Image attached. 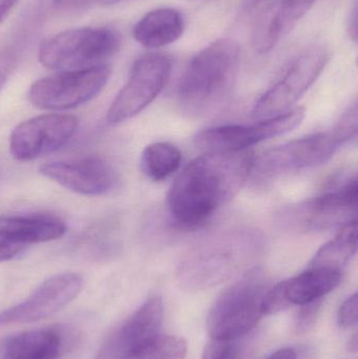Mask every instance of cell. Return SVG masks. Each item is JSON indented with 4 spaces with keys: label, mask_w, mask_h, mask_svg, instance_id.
Returning <instances> with one entry per match:
<instances>
[{
    "label": "cell",
    "mask_w": 358,
    "mask_h": 359,
    "mask_svg": "<svg viewBox=\"0 0 358 359\" xmlns=\"http://www.w3.org/2000/svg\"><path fill=\"white\" fill-rule=\"evenodd\" d=\"M254 168L249 151L205 153L191 161L174 180L168 208L183 227H197L233 200Z\"/></svg>",
    "instance_id": "6da1fadb"
},
{
    "label": "cell",
    "mask_w": 358,
    "mask_h": 359,
    "mask_svg": "<svg viewBox=\"0 0 358 359\" xmlns=\"http://www.w3.org/2000/svg\"><path fill=\"white\" fill-rule=\"evenodd\" d=\"M241 60L239 44L229 38L216 40L191 58L181 78L178 99L191 115H207L230 99Z\"/></svg>",
    "instance_id": "7a4b0ae2"
},
{
    "label": "cell",
    "mask_w": 358,
    "mask_h": 359,
    "mask_svg": "<svg viewBox=\"0 0 358 359\" xmlns=\"http://www.w3.org/2000/svg\"><path fill=\"white\" fill-rule=\"evenodd\" d=\"M264 247L262 236L249 229L233 230L199 245L185 257L178 280L189 291L222 284L254 261Z\"/></svg>",
    "instance_id": "3957f363"
},
{
    "label": "cell",
    "mask_w": 358,
    "mask_h": 359,
    "mask_svg": "<svg viewBox=\"0 0 358 359\" xmlns=\"http://www.w3.org/2000/svg\"><path fill=\"white\" fill-rule=\"evenodd\" d=\"M120 46L121 35L111 27H78L44 40L39 61L53 71H79L104 65Z\"/></svg>",
    "instance_id": "277c9868"
},
{
    "label": "cell",
    "mask_w": 358,
    "mask_h": 359,
    "mask_svg": "<svg viewBox=\"0 0 358 359\" xmlns=\"http://www.w3.org/2000/svg\"><path fill=\"white\" fill-rule=\"evenodd\" d=\"M268 288L263 272L254 269L226 289L208 313L210 337L233 341L254 329L264 316L262 302Z\"/></svg>",
    "instance_id": "5b68a950"
},
{
    "label": "cell",
    "mask_w": 358,
    "mask_h": 359,
    "mask_svg": "<svg viewBox=\"0 0 358 359\" xmlns=\"http://www.w3.org/2000/svg\"><path fill=\"white\" fill-rule=\"evenodd\" d=\"M342 180L321 196L288 207L282 223L303 231H324L357 221V176Z\"/></svg>",
    "instance_id": "8992f818"
},
{
    "label": "cell",
    "mask_w": 358,
    "mask_h": 359,
    "mask_svg": "<svg viewBox=\"0 0 358 359\" xmlns=\"http://www.w3.org/2000/svg\"><path fill=\"white\" fill-rule=\"evenodd\" d=\"M111 74L106 65L59 72L34 82L29 90V100L34 107L46 111L74 109L100 94Z\"/></svg>",
    "instance_id": "52a82bcc"
},
{
    "label": "cell",
    "mask_w": 358,
    "mask_h": 359,
    "mask_svg": "<svg viewBox=\"0 0 358 359\" xmlns=\"http://www.w3.org/2000/svg\"><path fill=\"white\" fill-rule=\"evenodd\" d=\"M330 57V50L324 46H315L303 52L259 99L252 109V117L268 119L289 111L317 81L329 62Z\"/></svg>",
    "instance_id": "ba28073f"
},
{
    "label": "cell",
    "mask_w": 358,
    "mask_h": 359,
    "mask_svg": "<svg viewBox=\"0 0 358 359\" xmlns=\"http://www.w3.org/2000/svg\"><path fill=\"white\" fill-rule=\"evenodd\" d=\"M172 69V61L167 55L147 53L139 57L128 82L107 111L109 123H121L146 109L163 90Z\"/></svg>",
    "instance_id": "9c48e42d"
},
{
    "label": "cell",
    "mask_w": 358,
    "mask_h": 359,
    "mask_svg": "<svg viewBox=\"0 0 358 359\" xmlns=\"http://www.w3.org/2000/svg\"><path fill=\"white\" fill-rule=\"evenodd\" d=\"M304 109H292L250 126H223L198 133L195 143L205 153H239L298 128Z\"/></svg>",
    "instance_id": "30bf717a"
},
{
    "label": "cell",
    "mask_w": 358,
    "mask_h": 359,
    "mask_svg": "<svg viewBox=\"0 0 358 359\" xmlns=\"http://www.w3.org/2000/svg\"><path fill=\"white\" fill-rule=\"evenodd\" d=\"M344 144L336 130L321 133L265 151L254 166L261 174L270 177L301 172L329 161Z\"/></svg>",
    "instance_id": "8fae6325"
},
{
    "label": "cell",
    "mask_w": 358,
    "mask_h": 359,
    "mask_svg": "<svg viewBox=\"0 0 358 359\" xmlns=\"http://www.w3.org/2000/svg\"><path fill=\"white\" fill-rule=\"evenodd\" d=\"M80 274L67 272L42 283L20 304L0 312V327L46 320L69 306L83 289Z\"/></svg>",
    "instance_id": "7c38bea8"
},
{
    "label": "cell",
    "mask_w": 358,
    "mask_h": 359,
    "mask_svg": "<svg viewBox=\"0 0 358 359\" xmlns=\"http://www.w3.org/2000/svg\"><path fill=\"white\" fill-rule=\"evenodd\" d=\"M78 128L75 116L48 114L23 121L10 138V151L18 161H32L58 151L67 144Z\"/></svg>",
    "instance_id": "4fadbf2b"
},
{
    "label": "cell",
    "mask_w": 358,
    "mask_h": 359,
    "mask_svg": "<svg viewBox=\"0 0 358 359\" xmlns=\"http://www.w3.org/2000/svg\"><path fill=\"white\" fill-rule=\"evenodd\" d=\"M40 172L67 189L84 196H101L115 187L117 177L101 158L90 157L73 161L43 164Z\"/></svg>",
    "instance_id": "5bb4252c"
},
{
    "label": "cell",
    "mask_w": 358,
    "mask_h": 359,
    "mask_svg": "<svg viewBox=\"0 0 358 359\" xmlns=\"http://www.w3.org/2000/svg\"><path fill=\"white\" fill-rule=\"evenodd\" d=\"M317 0H273L265 6L256 23L254 46L265 54L273 50L298 21L312 8Z\"/></svg>",
    "instance_id": "9a60e30c"
},
{
    "label": "cell",
    "mask_w": 358,
    "mask_h": 359,
    "mask_svg": "<svg viewBox=\"0 0 358 359\" xmlns=\"http://www.w3.org/2000/svg\"><path fill=\"white\" fill-rule=\"evenodd\" d=\"M64 222L50 215H0V234L27 247L62 238Z\"/></svg>",
    "instance_id": "2e32d148"
},
{
    "label": "cell",
    "mask_w": 358,
    "mask_h": 359,
    "mask_svg": "<svg viewBox=\"0 0 358 359\" xmlns=\"http://www.w3.org/2000/svg\"><path fill=\"white\" fill-rule=\"evenodd\" d=\"M163 301L159 295L147 299L121 327L115 337L116 353L126 351L159 334L163 322Z\"/></svg>",
    "instance_id": "e0dca14e"
},
{
    "label": "cell",
    "mask_w": 358,
    "mask_h": 359,
    "mask_svg": "<svg viewBox=\"0 0 358 359\" xmlns=\"http://www.w3.org/2000/svg\"><path fill=\"white\" fill-rule=\"evenodd\" d=\"M185 19L176 8H160L147 13L134 27L138 43L151 50L176 42L184 33Z\"/></svg>",
    "instance_id": "ac0fdd59"
},
{
    "label": "cell",
    "mask_w": 358,
    "mask_h": 359,
    "mask_svg": "<svg viewBox=\"0 0 358 359\" xmlns=\"http://www.w3.org/2000/svg\"><path fill=\"white\" fill-rule=\"evenodd\" d=\"M342 273L326 268L310 267L298 276L282 282L286 299L291 306L319 301L340 285Z\"/></svg>",
    "instance_id": "d6986e66"
},
{
    "label": "cell",
    "mask_w": 358,
    "mask_h": 359,
    "mask_svg": "<svg viewBox=\"0 0 358 359\" xmlns=\"http://www.w3.org/2000/svg\"><path fill=\"white\" fill-rule=\"evenodd\" d=\"M60 352L61 339L50 330L19 333L6 345V359H58Z\"/></svg>",
    "instance_id": "ffe728a7"
},
{
    "label": "cell",
    "mask_w": 358,
    "mask_h": 359,
    "mask_svg": "<svg viewBox=\"0 0 358 359\" xmlns=\"http://www.w3.org/2000/svg\"><path fill=\"white\" fill-rule=\"evenodd\" d=\"M357 221L343 226L333 240L324 245L311 262L310 267L343 272L357 253Z\"/></svg>",
    "instance_id": "44dd1931"
},
{
    "label": "cell",
    "mask_w": 358,
    "mask_h": 359,
    "mask_svg": "<svg viewBox=\"0 0 358 359\" xmlns=\"http://www.w3.org/2000/svg\"><path fill=\"white\" fill-rule=\"evenodd\" d=\"M181 161L182 155L174 145L153 143L143 151L141 170L151 181H163L180 168Z\"/></svg>",
    "instance_id": "7402d4cb"
},
{
    "label": "cell",
    "mask_w": 358,
    "mask_h": 359,
    "mask_svg": "<svg viewBox=\"0 0 358 359\" xmlns=\"http://www.w3.org/2000/svg\"><path fill=\"white\" fill-rule=\"evenodd\" d=\"M187 343L176 335L157 334L126 351L120 359H185Z\"/></svg>",
    "instance_id": "603a6c76"
},
{
    "label": "cell",
    "mask_w": 358,
    "mask_h": 359,
    "mask_svg": "<svg viewBox=\"0 0 358 359\" xmlns=\"http://www.w3.org/2000/svg\"><path fill=\"white\" fill-rule=\"evenodd\" d=\"M291 307L286 299L282 282L269 287L262 302V312L264 316H275Z\"/></svg>",
    "instance_id": "cb8c5ba5"
},
{
    "label": "cell",
    "mask_w": 358,
    "mask_h": 359,
    "mask_svg": "<svg viewBox=\"0 0 358 359\" xmlns=\"http://www.w3.org/2000/svg\"><path fill=\"white\" fill-rule=\"evenodd\" d=\"M334 130L342 137L343 140L346 143L357 136L358 118L357 101L349 107L348 111H345L344 115L342 116V119L336 124Z\"/></svg>",
    "instance_id": "d4e9b609"
},
{
    "label": "cell",
    "mask_w": 358,
    "mask_h": 359,
    "mask_svg": "<svg viewBox=\"0 0 358 359\" xmlns=\"http://www.w3.org/2000/svg\"><path fill=\"white\" fill-rule=\"evenodd\" d=\"M235 355L233 341L212 339L204 348L202 359H235Z\"/></svg>",
    "instance_id": "484cf974"
},
{
    "label": "cell",
    "mask_w": 358,
    "mask_h": 359,
    "mask_svg": "<svg viewBox=\"0 0 358 359\" xmlns=\"http://www.w3.org/2000/svg\"><path fill=\"white\" fill-rule=\"evenodd\" d=\"M358 320V297L354 293L352 297L347 299L340 306L338 314V326L342 328H350L355 326Z\"/></svg>",
    "instance_id": "4316f807"
},
{
    "label": "cell",
    "mask_w": 358,
    "mask_h": 359,
    "mask_svg": "<svg viewBox=\"0 0 358 359\" xmlns=\"http://www.w3.org/2000/svg\"><path fill=\"white\" fill-rule=\"evenodd\" d=\"M302 307V310L298 312V318H296V329L301 333L306 332L315 325L317 313L321 308V302L319 299V301L312 302V303L307 304Z\"/></svg>",
    "instance_id": "83f0119b"
},
{
    "label": "cell",
    "mask_w": 358,
    "mask_h": 359,
    "mask_svg": "<svg viewBox=\"0 0 358 359\" xmlns=\"http://www.w3.org/2000/svg\"><path fill=\"white\" fill-rule=\"evenodd\" d=\"M17 57L13 50L0 52V92L16 67Z\"/></svg>",
    "instance_id": "f1b7e54d"
},
{
    "label": "cell",
    "mask_w": 358,
    "mask_h": 359,
    "mask_svg": "<svg viewBox=\"0 0 358 359\" xmlns=\"http://www.w3.org/2000/svg\"><path fill=\"white\" fill-rule=\"evenodd\" d=\"M25 246L13 242L10 238L0 234V262L10 261L22 252Z\"/></svg>",
    "instance_id": "f546056e"
},
{
    "label": "cell",
    "mask_w": 358,
    "mask_h": 359,
    "mask_svg": "<svg viewBox=\"0 0 358 359\" xmlns=\"http://www.w3.org/2000/svg\"><path fill=\"white\" fill-rule=\"evenodd\" d=\"M92 0H53V4L59 8H77L88 6Z\"/></svg>",
    "instance_id": "4dcf8cb0"
},
{
    "label": "cell",
    "mask_w": 358,
    "mask_h": 359,
    "mask_svg": "<svg viewBox=\"0 0 358 359\" xmlns=\"http://www.w3.org/2000/svg\"><path fill=\"white\" fill-rule=\"evenodd\" d=\"M348 34L353 41L357 40V4L353 6L352 12L350 13L348 22Z\"/></svg>",
    "instance_id": "1f68e13d"
},
{
    "label": "cell",
    "mask_w": 358,
    "mask_h": 359,
    "mask_svg": "<svg viewBox=\"0 0 358 359\" xmlns=\"http://www.w3.org/2000/svg\"><path fill=\"white\" fill-rule=\"evenodd\" d=\"M273 1V0H244L243 10L245 12H254L258 8H265Z\"/></svg>",
    "instance_id": "d6a6232c"
},
{
    "label": "cell",
    "mask_w": 358,
    "mask_h": 359,
    "mask_svg": "<svg viewBox=\"0 0 358 359\" xmlns=\"http://www.w3.org/2000/svg\"><path fill=\"white\" fill-rule=\"evenodd\" d=\"M18 0H0V23L10 14Z\"/></svg>",
    "instance_id": "836d02e7"
},
{
    "label": "cell",
    "mask_w": 358,
    "mask_h": 359,
    "mask_svg": "<svg viewBox=\"0 0 358 359\" xmlns=\"http://www.w3.org/2000/svg\"><path fill=\"white\" fill-rule=\"evenodd\" d=\"M267 359H296V353L294 349L285 348V349L275 352L273 355L269 356Z\"/></svg>",
    "instance_id": "e575fe53"
},
{
    "label": "cell",
    "mask_w": 358,
    "mask_h": 359,
    "mask_svg": "<svg viewBox=\"0 0 358 359\" xmlns=\"http://www.w3.org/2000/svg\"><path fill=\"white\" fill-rule=\"evenodd\" d=\"M348 349H349V351L353 352V353H355V352L357 351V334H354V337H353L352 339H350V341H349Z\"/></svg>",
    "instance_id": "d590c367"
},
{
    "label": "cell",
    "mask_w": 358,
    "mask_h": 359,
    "mask_svg": "<svg viewBox=\"0 0 358 359\" xmlns=\"http://www.w3.org/2000/svg\"><path fill=\"white\" fill-rule=\"evenodd\" d=\"M122 1H124V0H99L101 6H113V4H117Z\"/></svg>",
    "instance_id": "8d00e7d4"
}]
</instances>
